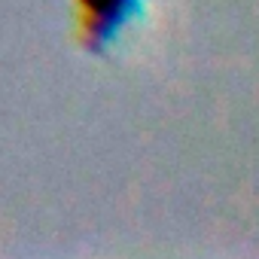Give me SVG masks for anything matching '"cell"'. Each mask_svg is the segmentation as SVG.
Here are the masks:
<instances>
[{
	"mask_svg": "<svg viewBox=\"0 0 259 259\" xmlns=\"http://www.w3.org/2000/svg\"><path fill=\"white\" fill-rule=\"evenodd\" d=\"M141 0H73L76 10V28L85 40V46H104L110 43L138 13Z\"/></svg>",
	"mask_w": 259,
	"mask_h": 259,
	"instance_id": "6da1fadb",
	"label": "cell"
}]
</instances>
